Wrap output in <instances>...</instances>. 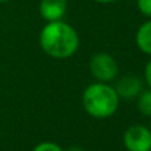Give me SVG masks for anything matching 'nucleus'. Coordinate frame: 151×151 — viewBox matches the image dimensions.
<instances>
[{
	"instance_id": "nucleus-1",
	"label": "nucleus",
	"mask_w": 151,
	"mask_h": 151,
	"mask_svg": "<svg viewBox=\"0 0 151 151\" xmlns=\"http://www.w3.org/2000/svg\"><path fill=\"white\" fill-rule=\"evenodd\" d=\"M39 44L48 56L68 59L79 48V35L74 27L63 20L48 22L40 31Z\"/></svg>"
},
{
	"instance_id": "nucleus-2",
	"label": "nucleus",
	"mask_w": 151,
	"mask_h": 151,
	"mask_svg": "<svg viewBox=\"0 0 151 151\" xmlns=\"http://www.w3.org/2000/svg\"><path fill=\"white\" fill-rule=\"evenodd\" d=\"M119 96L114 86L109 83L95 82L84 90L82 96L83 109L92 118L106 119L116 112L119 107Z\"/></svg>"
},
{
	"instance_id": "nucleus-3",
	"label": "nucleus",
	"mask_w": 151,
	"mask_h": 151,
	"mask_svg": "<svg viewBox=\"0 0 151 151\" xmlns=\"http://www.w3.org/2000/svg\"><path fill=\"white\" fill-rule=\"evenodd\" d=\"M90 71L96 82L110 83L116 79L119 67L112 55L107 52H98L90 59Z\"/></svg>"
},
{
	"instance_id": "nucleus-4",
	"label": "nucleus",
	"mask_w": 151,
	"mask_h": 151,
	"mask_svg": "<svg viewBox=\"0 0 151 151\" xmlns=\"http://www.w3.org/2000/svg\"><path fill=\"white\" fill-rule=\"evenodd\" d=\"M127 151H151V131L143 124H132L123 134Z\"/></svg>"
},
{
	"instance_id": "nucleus-5",
	"label": "nucleus",
	"mask_w": 151,
	"mask_h": 151,
	"mask_svg": "<svg viewBox=\"0 0 151 151\" xmlns=\"http://www.w3.org/2000/svg\"><path fill=\"white\" fill-rule=\"evenodd\" d=\"M114 88L119 99L131 100L137 99L143 91V83L137 75H124L115 82Z\"/></svg>"
},
{
	"instance_id": "nucleus-6",
	"label": "nucleus",
	"mask_w": 151,
	"mask_h": 151,
	"mask_svg": "<svg viewBox=\"0 0 151 151\" xmlns=\"http://www.w3.org/2000/svg\"><path fill=\"white\" fill-rule=\"evenodd\" d=\"M67 11V0H40V16L47 22L62 20Z\"/></svg>"
},
{
	"instance_id": "nucleus-7",
	"label": "nucleus",
	"mask_w": 151,
	"mask_h": 151,
	"mask_svg": "<svg viewBox=\"0 0 151 151\" xmlns=\"http://www.w3.org/2000/svg\"><path fill=\"white\" fill-rule=\"evenodd\" d=\"M135 43L143 54L151 56V19L145 22L138 28L135 35Z\"/></svg>"
},
{
	"instance_id": "nucleus-8",
	"label": "nucleus",
	"mask_w": 151,
	"mask_h": 151,
	"mask_svg": "<svg viewBox=\"0 0 151 151\" xmlns=\"http://www.w3.org/2000/svg\"><path fill=\"white\" fill-rule=\"evenodd\" d=\"M138 100V110L142 115L151 118V90H143L137 98Z\"/></svg>"
},
{
	"instance_id": "nucleus-9",
	"label": "nucleus",
	"mask_w": 151,
	"mask_h": 151,
	"mask_svg": "<svg viewBox=\"0 0 151 151\" xmlns=\"http://www.w3.org/2000/svg\"><path fill=\"white\" fill-rule=\"evenodd\" d=\"M32 151H64V150L54 142H42L35 146Z\"/></svg>"
},
{
	"instance_id": "nucleus-10",
	"label": "nucleus",
	"mask_w": 151,
	"mask_h": 151,
	"mask_svg": "<svg viewBox=\"0 0 151 151\" xmlns=\"http://www.w3.org/2000/svg\"><path fill=\"white\" fill-rule=\"evenodd\" d=\"M137 6L143 16L151 19V0H137Z\"/></svg>"
},
{
	"instance_id": "nucleus-11",
	"label": "nucleus",
	"mask_w": 151,
	"mask_h": 151,
	"mask_svg": "<svg viewBox=\"0 0 151 151\" xmlns=\"http://www.w3.org/2000/svg\"><path fill=\"white\" fill-rule=\"evenodd\" d=\"M145 80H146V84L148 86V88L151 90V59L148 60L145 67Z\"/></svg>"
},
{
	"instance_id": "nucleus-12",
	"label": "nucleus",
	"mask_w": 151,
	"mask_h": 151,
	"mask_svg": "<svg viewBox=\"0 0 151 151\" xmlns=\"http://www.w3.org/2000/svg\"><path fill=\"white\" fill-rule=\"evenodd\" d=\"M66 151H84V148L79 147V146H71V147H68Z\"/></svg>"
},
{
	"instance_id": "nucleus-13",
	"label": "nucleus",
	"mask_w": 151,
	"mask_h": 151,
	"mask_svg": "<svg viewBox=\"0 0 151 151\" xmlns=\"http://www.w3.org/2000/svg\"><path fill=\"white\" fill-rule=\"evenodd\" d=\"M96 3H100V4H109V3H114L116 0H94Z\"/></svg>"
},
{
	"instance_id": "nucleus-14",
	"label": "nucleus",
	"mask_w": 151,
	"mask_h": 151,
	"mask_svg": "<svg viewBox=\"0 0 151 151\" xmlns=\"http://www.w3.org/2000/svg\"><path fill=\"white\" fill-rule=\"evenodd\" d=\"M7 1H9V0H0V3H7Z\"/></svg>"
},
{
	"instance_id": "nucleus-15",
	"label": "nucleus",
	"mask_w": 151,
	"mask_h": 151,
	"mask_svg": "<svg viewBox=\"0 0 151 151\" xmlns=\"http://www.w3.org/2000/svg\"><path fill=\"white\" fill-rule=\"evenodd\" d=\"M148 128H150V131H151V120H150V126H148Z\"/></svg>"
}]
</instances>
